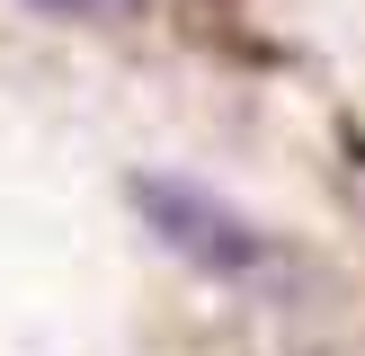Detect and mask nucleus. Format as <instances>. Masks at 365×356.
Listing matches in <instances>:
<instances>
[{"mask_svg":"<svg viewBox=\"0 0 365 356\" xmlns=\"http://www.w3.org/2000/svg\"><path fill=\"white\" fill-rule=\"evenodd\" d=\"M134 214H143L187 267H205V276H259V267H267V241L250 231V214H232L223 196L196 187V178L143 169V178H134Z\"/></svg>","mask_w":365,"mask_h":356,"instance_id":"obj_1","label":"nucleus"},{"mask_svg":"<svg viewBox=\"0 0 365 356\" xmlns=\"http://www.w3.org/2000/svg\"><path fill=\"white\" fill-rule=\"evenodd\" d=\"M53 18H134V0H36Z\"/></svg>","mask_w":365,"mask_h":356,"instance_id":"obj_2","label":"nucleus"}]
</instances>
